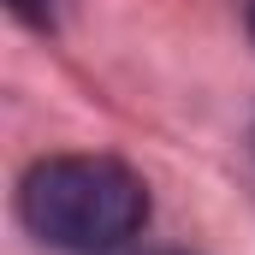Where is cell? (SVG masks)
<instances>
[{"mask_svg": "<svg viewBox=\"0 0 255 255\" xmlns=\"http://www.w3.org/2000/svg\"><path fill=\"white\" fill-rule=\"evenodd\" d=\"M6 6H12L24 24H48V18H54V0H6Z\"/></svg>", "mask_w": 255, "mask_h": 255, "instance_id": "7a4b0ae2", "label": "cell"}, {"mask_svg": "<svg viewBox=\"0 0 255 255\" xmlns=\"http://www.w3.org/2000/svg\"><path fill=\"white\" fill-rule=\"evenodd\" d=\"M250 36H255V0H250Z\"/></svg>", "mask_w": 255, "mask_h": 255, "instance_id": "3957f363", "label": "cell"}, {"mask_svg": "<svg viewBox=\"0 0 255 255\" xmlns=\"http://www.w3.org/2000/svg\"><path fill=\"white\" fill-rule=\"evenodd\" d=\"M148 255H184V250H148Z\"/></svg>", "mask_w": 255, "mask_h": 255, "instance_id": "277c9868", "label": "cell"}, {"mask_svg": "<svg viewBox=\"0 0 255 255\" xmlns=\"http://www.w3.org/2000/svg\"><path fill=\"white\" fill-rule=\"evenodd\" d=\"M18 214L60 255H113L148 226V190L125 160L54 154L24 172Z\"/></svg>", "mask_w": 255, "mask_h": 255, "instance_id": "6da1fadb", "label": "cell"}]
</instances>
